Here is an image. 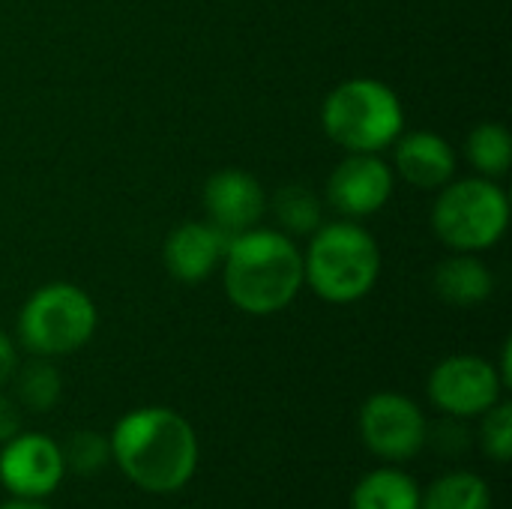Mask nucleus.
Returning a JSON list of instances; mask_svg holds the SVG:
<instances>
[{"label":"nucleus","mask_w":512,"mask_h":509,"mask_svg":"<svg viewBox=\"0 0 512 509\" xmlns=\"http://www.w3.org/2000/svg\"><path fill=\"white\" fill-rule=\"evenodd\" d=\"M510 222V201L504 189L489 177H468L441 186L432 207V228L453 252L492 249Z\"/></svg>","instance_id":"39448f33"},{"label":"nucleus","mask_w":512,"mask_h":509,"mask_svg":"<svg viewBox=\"0 0 512 509\" xmlns=\"http://www.w3.org/2000/svg\"><path fill=\"white\" fill-rule=\"evenodd\" d=\"M66 474L60 447L39 432L15 435L0 450V483L15 498H45Z\"/></svg>","instance_id":"1a4fd4ad"},{"label":"nucleus","mask_w":512,"mask_h":509,"mask_svg":"<svg viewBox=\"0 0 512 509\" xmlns=\"http://www.w3.org/2000/svg\"><path fill=\"white\" fill-rule=\"evenodd\" d=\"M60 372L45 360H30L18 375H15V396L24 408L30 411H51L60 399Z\"/></svg>","instance_id":"6ab92c4d"},{"label":"nucleus","mask_w":512,"mask_h":509,"mask_svg":"<svg viewBox=\"0 0 512 509\" xmlns=\"http://www.w3.org/2000/svg\"><path fill=\"white\" fill-rule=\"evenodd\" d=\"M504 381L498 369L477 354L441 360L429 375V399L450 417H480L501 402Z\"/></svg>","instance_id":"0eeeda50"},{"label":"nucleus","mask_w":512,"mask_h":509,"mask_svg":"<svg viewBox=\"0 0 512 509\" xmlns=\"http://www.w3.org/2000/svg\"><path fill=\"white\" fill-rule=\"evenodd\" d=\"M396 171L417 189H441L456 177V150L438 132L420 129L399 135L396 141Z\"/></svg>","instance_id":"ddd939ff"},{"label":"nucleus","mask_w":512,"mask_h":509,"mask_svg":"<svg viewBox=\"0 0 512 509\" xmlns=\"http://www.w3.org/2000/svg\"><path fill=\"white\" fill-rule=\"evenodd\" d=\"M435 291L450 306H477L489 300V294L495 291V276L480 258L468 252H456L450 261L438 264Z\"/></svg>","instance_id":"4468645a"},{"label":"nucleus","mask_w":512,"mask_h":509,"mask_svg":"<svg viewBox=\"0 0 512 509\" xmlns=\"http://www.w3.org/2000/svg\"><path fill=\"white\" fill-rule=\"evenodd\" d=\"M231 237H225L210 222H186L174 228L165 240V267L177 282L195 285L204 282L225 258Z\"/></svg>","instance_id":"f8f14e48"},{"label":"nucleus","mask_w":512,"mask_h":509,"mask_svg":"<svg viewBox=\"0 0 512 509\" xmlns=\"http://www.w3.org/2000/svg\"><path fill=\"white\" fill-rule=\"evenodd\" d=\"M0 509H51V507H45L39 498H12V501L0 504Z\"/></svg>","instance_id":"b1692460"},{"label":"nucleus","mask_w":512,"mask_h":509,"mask_svg":"<svg viewBox=\"0 0 512 509\" xmlns=\"http://www.w3.org/2000/svg\"><path fill=\"white\" fill-rule=\"evenodd\" d=\"M111 459L144 492L171 495L183 489L198 468V438L186 417L171 408H138L117 420Z\"/></svg>","instance_id":"f257e3e1"},{"label":"nucleus","mask_w":512,"mask_h":509,"mask_svg":"<svg viewBox=\"0 0 512 509\" xmlns=\"http://www.w3.org/2000/svg\"><path fill=\"white\" fill-rule=\"evenodd\" d=\"M201 198H204L210 225H216L231 240L243 231L258 228L267 210V195L261 183L243 168H222L210 174Z\"/></svg>","instance_id":"9b49d317"},{"label":"nucleus","mask_w":512,"mask_h":509,"mask_svg":"<svg viewBox=\"0 0 512 509\" xmlns=\"http://www.w3.org/2000/svg\"><path fill=\"white\" fill-rule=\"evenodd\" d=\"M18 369V357H15V345L9 342V336L0 330V387L15 375Z\"/></svg>","instance_id":"5701e85b"},{"label":"nucleus","mask_w":512,"mask_h":509,"mask_svg":"<svg viewBox=\"0 0 512 509\" xmlns=\"http://www.w3.org/2000/svg\"><path fill=\"white\" fill-rule=\"evenodd\" d=\"M321 126L345 153H381L405 129V108L378 78H348L321 105Z\"/></svg>","instance_id":"20e7f679"},{"label":"nucleus","mask_w":512,"mask_h":509,"mask_svg":"<svg viewBox=\"0 0 512 509\" xmlns=\"http://www.w3.org/2000/svg\"><path fill=\"white\" fill-rule=\"evenodd\" d=\"M393 195V168L378 153H348L327 180V201L345 219L378 213Z\"/></svg>","instance_id":"9d476101"},{"label":"nucleus","mask_w":512,"mask_h":509,"mask_svg":"<svg viewBox=\"0 0 512 509\" xmlns=\"http://www.w3.org/2000/svg\"><path fill=\"white\" fill-rule=\"evenodd\" d=\"M18 432H21V411L9 396L0 393V444L15 438Z\"/></svg>","instance_id":"4be33fe9"},{"label":"nucleus","mask_w":512,"mask_h":509,"mask_svg":"<svg viewBox=\"0 0 512 509\" xmlns=\"http://www.w3.org/2000/svg\"><path fill=\"white\" fill-rule=\"evenodd\" d=\"M420 495V486L408 474L381 468L357 483L351 509H420Z\"/></svg>","instance_id":"2eb2a0df"},{"label":"nucleus","mask_w":512,"mask_h":509,"mask_svg":"<svg viewBox=\"0 0 512 509\" xmlns=\"http://www.w3.org/2000/svg\"><path fill=\"white\" fill-rule=\"evenodd\" d=\"M60 453H63L66 471L93 477V474H99L102 465L111 459V444H108L102 435H96V432H75V435H69V441L60 447Z\"/></svg>","instance_id":"aec40b11"},{"label":"nucleus","mask_w":512,"mask_h":509,"mask_svg":"<svg viewBox=\"0 0 512 509\" xmlns=\"http://www.w3.org/2000/svg\"><path fill=\"white\" fill-rule=\"evenodd\" d=\"M483 450L486 456H492L495 462H510L512 459V408L507 402L492 405L483 414Z\"/></svg>","instance_id":"412c9836"},{"label":"nucleus","mask_w":512,"mask_h":509,"mask_svg":"<svg viewBox=\"0 0 512 509\" xmlns=\"http://www.w3.org/2000/svg\"><path fill=\"white\" fill-rule=\"evenodd\" d=\"M96 333V306L87 291L69 282H51L33 291L18 315L21 345L36 357H63Z\"/></svg>","instance_id":"423d86ee"},{"label":"nucleus","mask_w":512,"mask_h":509,"mask_svg":"<svg viewBox=\"0 0 512 509\" xmlns=\"http://www.w3.org/2000/svg\"><path fill=\"white\" fill-rule=\"evenodd\" d=\"M225 294L246 315H276L303 288V252L270 228L237 234L225 249Z\"/></svg>","instance_id":"f03ea898"},{"label":"nucleus","mask_w":512,"mask_h":509,"mask_svg":"<svg viewBox=\"0 0 512 509\" xmlns=\"http://www.w3.org/2000/svg\"><path fill=\"white\" fill-rule=\"evenodd\" d=\"M360 438L375 456L405 462L426 444V417L402 393H375L360 408Z\"/></svg>","instance_id":"6e6552de"},{"label":"nucleus","mask_w":512,"mask_h":509,"mask_svg":"<svg viewBox=\"0 0 512 509\" xmlns=\"http://www.w3.org/2000/svg\"><path fill=\"white\" fill-rule=\"evenodd\" d=\"M420 509H492V492L483 477L456 471L429 486L420 495Z\"/></svg>","instance_id":"dca6fc26"},{"label":"nucleus","mask_w":512,"mask_h":509,"mask_svg":"<svg viewBox=\"0 0 512 509\" xmlns=\"http://www.w3.org/2000/svg\"><path fill=\"white\" fill-rule=\"evenodd\" d=\"M273 213L288 234H312L324 225L321 222V201L303 183L282 186L273 198Z\"/></svg>","instance_id":"a211bd4d"},{"label":"nucleus","mask_w":512,"mask_h":509,"mask_svg":"<svg viewBox=\"0 0 512 509\" xmlns=\"http://www.w3.org/2000/svg\"><path fill=\"white\" fill-rule=\"evenodd\" d=\"M465 153H468V162L477 168L480 177L498 180L510 171L512 135L501 123H480L471 129Z\"/></svg>","instance_id":"f3484780"},{"label":"nucleus","mask_w":512,"mask_h":509,"mask_svg":"<svg viewBox=\"0 0 512 509\" xmlns=\"http://www.w3.org/2000/svg\"><path fill=\"white\" fill-rule=\"evenodd\" d=\"M381 276V249L354 219L327 222L312 231L303 255V282L327 303L363 300Z\"/></svg>","instance_id":"7ed1b4c3"}]
</instances>
